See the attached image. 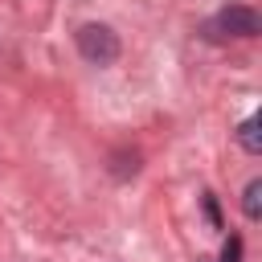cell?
I'll return each mask as SVG.
<instances>
[{
	"label": "cell",
	"mask_w": 262,
	"mask_h": 262,
	"mask_svg": "<svg viewBox=\"0 0 262 262\" xmlns=\"http://www.w3.org/2000/svg\"><path fill=\"white\" fill-rule=\"evenodd\" d=\"M74 41H78V53H82L90 66H111V61L119 57V37H115V29H106V25H82V29L74 33Z\"/></svg>",
	"instance_id": "1"
},
{
	"label": "cell",
	"mask_w": 262,
	"mask_h": 262,
	"mask_svg": "<svg viewBox=\"0 0 262 262\" xmlns=\"http://www.w3.org/2000/svg\"><path fill=\"white\" fill-rule=\"evenodd\" d=\"M205 33H209V37H258V33H262V20H258L254 8L229 4V8H221V12L205 25Z\"/></svg>",
	"instance_id": "2"
},
{
	"label": "cell",
	"mask_w": 262,
	"mask_h": 262,
	"mask_svg": "<svg viewBox=\"0 0 262 262\" xmlns=\"http://www.w3.org/2000/svg\"><path fill=\"white\" fill-rule=\"evenodd\" d=\"M242 209H246L250 221L262 217V180H250V184H246V192H242Z\"/></svg>",
	"instance_id": "3"
},
{
	"label": "cell",
	"mask_w": 262,
	"mask_h": 262,
	"mask_svg": "<svg viewBox=\"0 0 262 262\" xmlns=\"http://www.w3.org/2000/svg\"><path fill=\"white\" fill-rule=\"evenodd\" d=\"M237 143H242L250 156H258V151H262V139H258V119H254V115L242 123V131H237Z\"/></svg>",
	"instance_id": "4"
},
{
	"label": "cell",
	"mask_w": 262,
	"mask_h": 262,
	"mask_svg": "<svg viewBox=\"0 0 262 262\" xmlns=\"http://www.w3.org/2000/svg\"><path fill=\"white\" fill-rule=\"evenodd\" d=\"M221 262H242V237H237V233L225 242V250H221Z\"/></svg>",
	"instance_id": "5"
},
{
	"label": "cell",
	"mask_w": 262,
	"mask_h": 262,
	"mask_svg": "<svg viewBox=\"0 0 262 262\" xmlns=\"http://www.w3.org/2000/svg\"><path fill=\"white\" fill-rule=\"evenodd\" d=\"M205 213H209V221L221 229V213H217V201H213V192H205Z\"/></svg>",
	"instance_id": "6"
}]
</instances>
